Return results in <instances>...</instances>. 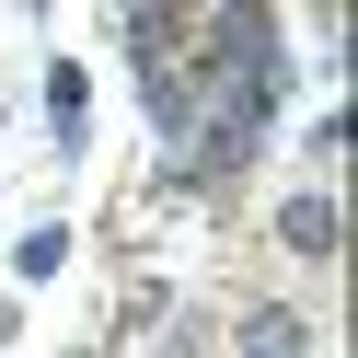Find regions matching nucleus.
<instances>
[{
    "mask_svg": "<svg viewBox=\"0 0 358 358\" xmlns=\"http://www.w3.org/2000/svg\"><path fill=\"white\" fill-rule=\"evenodd\" d=\"M47 139H58V162L93 150V70L81 58H47Z\"/></svg>",
    "mask_w": 358,
    "mask_h": 358,
    "instance_id": "1",
    "label": "nucleus"
},
{
    "mask_svg": "<svg viewBox=\"0 0 358 358\" xmlns=\"http://www.w3.org/2000/svg\"><path fill=\"white\" fill-rule=\"evenodd\" d=\"M278 243H289L301 266H335V243H347V231H335V185H301V196H278Z\"/></svg>",
    "mask_w": 358,
    "mask_h": 358,
    "instance_id": "2",
    "label": "nucleus"
},
{
    "mask_svg": "<svg viewBox=\"0 0 358 358\" xmlns=\"http://www.w3.org/2000/svg\"><path fill=\"white\" fill-rule=\"evenodd\" d=\"M231 358H312V312H289V301L231 312Z\"/></svg>",
    "mask_w": 358,
    "mask_h": 358,
    "instance_id": "3",
    "label": "nucleus"
},
{
    "mask_svg": "<svg viewBox=\"0 0 358 358\" xmlns=\"http://www.w3.org/2000/svg\"><path fill=\"white\" fill-rule=\"evenodd\" d=\"M70 255H81V243H70V220H24V243H12V289H47Z\"/></svg>",
    "mask_w": 358,
    "mask_h": 358,
    "instance_id": "4",
    "label": "nucleus"
},
{
    "mask_svg": "<svg viewBox=\"0 0 358 358\" xmlns=\"http://www.w3.org/2000/svg\"><path fill=\"white\" fill-rule=\"evenodd\" d=\"M335 150H347V116H312V127H301V162L335 173Z\"/></svg>",
    "mask_w": 358,
    "mask_h": 358,
    "instance_id": "5",
    "label": "nucleus"
},
{
    "mask_svg": "<svg viewBox=\"0 0 358 358\" xmlns=\"http://www.w3.org/2000/svg\"><path fill=\"white\" fill-rule=\"evenodd\" d=\"M81 358H104V347H81Z\"/></svg>",
    "mask_w": 358,
    "mask_h": 358,
    "instance_id": "6",
    "label": "nucleus"
}]
</instances>
